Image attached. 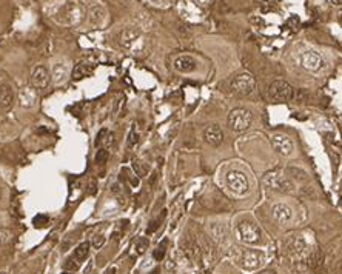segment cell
<instances>
[{"mask_svg":"<svg viewBox=\"0 0 342 274\" xmlns=\"http://www.w3.org/2000/svg\"><path fill=\"white\" fill-rule=\"evenodd\" d=\"M227 122H228L230 130L236 131V133H243V131H247L250 126H251V123H253V114L247 108H234L228 114Z\"/></svg>","mask_w":342,"mask_h":274,"instance_id":"obj_1","label":"cell"},{"mask_svg":"<svg viewBox=\"0 0 342 274\" xmlns=\"http://www.w3.org/2000/svg\"><path fill=\"white\" fill-rule=\"evenodd\" d=\"M256 88V82H255V77L248 73H241L238 74L230 83V91L238 96V97H245L250 96Z\"/></svg>","mask_w":342,"mask_h":274,"instance_id":"obj_2","label":"cell"},{"mask_svg":"<svg viewBox=\"0 0 342 274\" xmlns=\"http://www.w3.org/2000/svg\"><path fill=\"white\" fill-rule=\"evenodd\" d=\"M227 187L236 196H245L250 193V182L245 173L239 170H230L227 173Z\"/></svg>","mask_w":342,"mask_h":274,"instance_id":"obj_3","label":"cell"},{"mask_svg":"<svg viewBox=\"0 0 342 274\" xmlns=\"http://www.w3.org/2000/svg\"><path fill=\"white\" fill-rule=\"evenodd\" d=\"M268 96L273 102H288L295 97V90L285 80H276L270 85Z\"/></svg>","mask_w":342,"mask_h":274,"instance_id":"obj_4","label":"cell"},{"mask_svg":"<svg viewBox=\"0 0 342 274\" xmlns=\"http://www.w3.org/2000/svg\"><path fill=\"white\" fill-rule=\"evenodd\" d=\"M239 236L243 242L250 243V245H259V243L262 242V239H261L262 234H261L259 227L253 222H248V220H242L239 223Z\"/></svg>","mask_w":342,"mask_h":274,"instance_id":"obj_5","label":"cell"},{"mask_svg":"<svg viewBox=\"0 0 342 274\" xmlns=\"http://www.w3.org/2000/svg\"><path fill=\"white\" fill-rule=\"evenodd\" d=\"M263 185H265L267 188H270L273 191H279V193L295 191V185L281 174H273V173L267 174L265 177H263Z\"/></svg>","mask_w":342,"mask_h":274,"instance_id":"obj_6","label":"cell"},{"mask_svg":"<svg viewBox=\"0 0 342 274\" xmlns=\"http://www.w3.org/2000/svg\"><path fill=\"white\" fill-rule=\"evenodd\" d=\"M263 260H265V254H263L262 251L247 250V251H243V254H242L241 265H242L243 270L253 271V270H258L263 263Z\"/></svg>","mask_w":342,"mask_h":274,"instance_id":"obj_7","label":"cell"},{"mask_svg":"<svg viewBox=\"0 0 342 274\" xmlns=\"http://www.w3.org/2000/svg\"><path fill=\"white\" fill-rule=\"evenodd\" d=\"M271 145L278 154L285 156V157L290 156L293 153V150H295V143H293V140L287 134H282V133H276V134L271 136Z\"/></svg>","mask_w":342,"mask_h":274,"instance_id":"obj_8","label":"cell"},{"mask_svg":"<svg viewBox=\"0 0 342 274\" xmlns=\"http://www.w3.org/2000/svg\"><path fill=\"white\" fill-rule=\"evenodd\" d=\"M301 65L307 71H318L322 66V59L316 51H307L301 56Z\"/></svg>","mask_w":342,"mask_h":274,"instance_id":"obj_9","label":"cell"},{"mask_svg":"<svg viewBox=\"0 0 342 274\" xmlns=\"http://www.w3.org/2000/svg\"><path fill=\"white\" fill-rule=\"evenodd\" d=\"M203 140L211 146H219L223 140V133L218 125H208L203 130Z\"/></svg>","mask_w":342,"mask_h":274,"instance_id":"obj_10","label":"cell"},{"mask_svg":"<svg viewBox=\"0 0 342 274\" xmlns=\"http://www.w3.org/2000/svg\"><path fill=\"white\" fill-rule=\"evenodd\" d=\"M48 82H50V73L45 66H37L34 68V71L31 74V85L33 88H37V90H42V88H46Z\"/></svg>","mask_w":342,"mask_h":274,"instance_id":"obj_11","label":"cell"},{"mask_svg":"<svg viewBox=\"0 0 342 274\" xmlns=\"http://www.w3.org/2000/svg\"><path fill=\"white\" fill-rule=\"evenodd\" d=\"M271 216L278 223H288L293 219V211L285 203H276L271 210Z\"/></svg>","mask_w":342,"mask_h":274,"instance_id":"obj_12","label":"cell"},{"mask_svg":"<svg viewBox=\"0 0 342 274\" xmlns=\"http://www.w3.org/2000/svg\"><path fill=\"white\" fill-rule=\"evenodd\" d=\"M196 66H198L196 59L191 56H179L174 60V68L179 73H191L196 70Z\"/></svg>","mask_w":342,"mask_h":274,"instance_id":"obj_13","label":"cell"},{"mask_svg":"<svg viewBox=\"0 0 342 274\" xmlns=\"http://www.w3.org/2000/svg\"><path fill=\"white\" fill-rule=\"evenodd\" d=\"M141 39V33L138 31V29L134 28H126L123 29V31L121 33L119 36V40H121V45L123 48H126V50H130V48H133V45L138 42Z\"/></svg>","mask_w":342,"mask_h":274,"instance_id":"obj_14","label":"cell"},{"mask_svg":"<svg viewBox=\"0 0 342 274\" xmlns=\"http://www.w3.org/2000/svg\"><path fill=\"white\" fill-rule=\"evenodd\" d=\"M14 102V93L11 86L2 83L0 85V108H9Z\"/></svg>","mask_w":342,"mask_h":274,"instance_id":"obj_15","label":"cell"},{"mask_svg":"<svg viewBox=\"0 0 342 274\" xmlns=\"http://www.w3.org/2000/svg\"><path fill=\"white\" fill-rule=\"evenodd\" d=\"M88 256H90V243L88 242H82L80 245H77L76 250H74V254H73V257L82 263L88 259Z\"/></svg>","mask_w":342,"mask_h":274,"instance_id":"obj_16","label":"cell"},{"mask_svg":"<svg viewBox=\"0 0 342 274\" xmlns=\"http://www.w3.org/2000/svg\"><path fill=\"white\" fill-rule=\"evenodd\" d=\"M93 71V66L91 65H88V63H79L76 68H74V71H73V79L74 80H80L83 79V77L86 76H90Z\"/></svg>","mask_w":342,"mask_h":274,"instance_id":"obj_17","label":"cell"},{"mask_svg":"<svg viewBox=\"0 0 342 274\" xmlns=\"http://www.w3.org/2000/svg\"><path fill=\"white\" fill-rule=\"evenodd\" d=\"M36 102V94L33 90H29V88H23L22 93H20V105L23 106V108H29V106H33Z\"/></svg>","mask_w":342,"mask_h":274,"instance_id":"obj_18","label":"cell"},{"mask_svg":"<svg viewBox=\"0 0 342 274\" xmlns=\"http://www.w3.org/2000/svg\"><path fill=\"white\" fill-rule=\"evenodd\" d=\"M103 20H105V11H103V9L99 8V6L93 8L90 11V22L94 26H99V25L103 23Z\"/></svg>","mask_w":342,"mask_h":274,"instance_id":"obj_19","label":"cell"},{"mask_svg":"<svg viewBox=\"0 0 342 274\" xmlns=\"http://www.w3.org/2000/svg\"><path fill=\"white\" fill-rule=\"evenodd\" d=\"M65 76H66V66L62 65V63H56L54 68H53V77H54V82L59 83V82H62L65 79Z\"/></svg>","mask_w":342,"mask_h":274,"instance_id":"obj_20","label":"cell"},{"mask_svg":"<svg viewBox=\"0 0 342 274\" xmlns=\"http://www.w3.org/2000/svg\"><path fill=\"white\" fill-rule=\"evenodd\" d=\"M165 216H167V211H162V214H161V216H159L158 219H154V220H151V222H150V227H148V228H146V233H148V234H153V233H154L156 230H158V228L161 227V223L163 222Z\"/></svg>","mask_w":342,"mask_h":274,"instance_id":"obj_21","label":"cell"},{"mask_svg":"<svg viewBox=\"0 0 342 274\" xmlns=\"http://www.w3.org/2000/svg\"><path fill=\"white\" fill-rule=\"evenodd\" d=\"M167 245H168V240H162V242H161V245L154 250L153 257H154L156 260H162V259H163L165 251H167Z\"/></svg>","mask_w":342,"mask_h":274,"instance_id":"obj_22","label":"cell"},{"mask_svg":"<svg viewBox=\"0 0 342 274\" xmlns=\"http://www.w3.org/2000/svg\"><path fill=\"white\" fill-rule=\"evenodd\" d=\"M13 240V233L8 228H0V247L8 245Z\"/></svg>","mask_w":342,"mask_h":274,"instance_id":"obj_23","label":"cell"},{"mask_svg":"<svg viewBox=\"0 0 342 274\" xmlns=\"http://www.w3.org/2000/svg\"><path fill=\"white\" fill-rule=\"evenodd\" d=\"M133 170L136 171V174H138L139 177H145V176L148 174V166L143 165V163L139 162V160H136V162L133 163Z\"/></svg>","mask_w":342,"mask_h":274,"instance_id":"obj_24","label":"cell"},{"mask_svg":"<svg viewBox=\"0 0 342 274\" xmlns=\"http://www.w3.org/2000/svg\"><path fill=\"white\" fill-rule=\"evenodd\" d=\"M79 267H80V263L79 262H77L73 256L71 257H68L66 260H65V263H63V270L65 271H77V270H79Z\"/></svg>","mask_w":342,"mask_h":274,"instance_id":"obj_25","label":"cell"},{"mask_svg":"<svg viewBox=\"0 0 342 274\" xmlns=\"http://www.w3.org/2000/svg\"><path fill=\"white\" fill-rule=\"evenodd\" d=\"M322 260H324V257H322V253H315V254H311L310 259H308V265L311 268H318L322 265Z\"/></svg>","mask_w":342,"mask_h":274,"instance_id":"obj_26","label":"cell"},{"mask_svg":"<svg viewBox=\"0 0 342 274\" xmlns=\"http://www.w3.org/2000/svg\"><path fill=\"white\" fill-rule=\"evenodd\" d=\"M106 160H108V150H105V148H101L99 151H97L96 154V163L102 166L106 163Z\"/></svg>","mask_w":342,"mask_h":274,"instance_id":"obj_27","label":"cell"},{"mask_svg":"<svg viewBox=\"0 0 342 274\" xmlns=\"http://www.w3.org/2000/svg\"><path fill=\"white\" fill-rule=\"evenodd\" d=\"M48 216H45V214H37V216L33 219V223H34V227L36 228H43L48 225Z\"/></svg>","mask_w":342,"mask_h":274,"instance_id":"obj_28","label":"cell"},{"mask_svg":"<svg viewBox=\"0 0 342 274\" xmlns=\"http://www.w3.org/2000/svg\"><path fill=\"white\" fill-rule=\"evenodd\" d=\"M148 245H150V242L146 237H141L138 240V243H136V251H138V254H143L146 250H148Z\"/></svg>","mask_w":342,"mask_h":274,"instance_id":"obj_29","label":"cell"},{"mask_svg":"<svg viewBox=\"0 0 342 274\" xmlns=\"http://www.w3.org/2000/svg\"><path fill=\"white\" fill-rule=\"evenodd\" d=\"M290 174H296V176H293V177H296V179H299V180H307V173L302 171V170L290 168Z\"/></svg>","mask_w":342,"mask_h":274,"instance_id":"obj_30","label":"cell"},{"mask_svg":"<svg viewBox=\"0 0 342 274\" xmlns=\"http://www.w3.org/2000/svg\"><path fill=\"white\" fill-rule=\"evenodd\" d=\"M138 142H139V136H138V133H136V128H133L130 131V136H128V146L131 148V146H134Z\"/></svg>","mask_w":342,"mask_h":274,"instance_id":"obj_31","label":"cell"},{"mask_svg":"<svg viewBox=\"0 0 342 274\" xmlns=\"http://www.w3.org/2000/svg\"><path fill=\"white\" fill-rule=\"evenodd\" d=\"M103 243H105V237L102 236V234H97V236H94V239H93V247H94L96 250L102 248Z\"/></svg>","mask_w":342,"mask_h":274,"instance_id":"obj_32","label":"cell"},{"mask_svg":"<svg viewBox=\"0 0 342 274\" xmlns=\"http://www.w3.org/2000/svg\"><path fill=\"white\" fill-rule=\"evenodd\" d=\"M299 23H301V20H299L298 16H291V17L288 19V22H287L288 28H291V29H298V28H299Z\"/></svg>","mask_w":342,"mask_h":274,"instance_id":"obj_33","label":"cell"},{"mask_svg":"<svg viewBox=\"0 0 342 274\" xmlns=\"http://www.w3.org/2000/svg\"><path fill=\"white\" fill-rule=\"evenodd\" d=\"M106 133H108V130H102L99 134H97V140H96V146H99L101 143H103V139H105V136Z\"/></svg>","mask_w":342,"mask_h":274,"instance_id":"obj_34","label":"cell"},{"mask_svg":"<svg viewBox=\"0 0 342 274\" xmlns=\"http://www.w3.org/2000/svg\"><path fill=\"white\" fill-rule=\"evenodd\" d=\"M331 3H333V5H342V0H331Z\"/></svg>","mask_w":342,"mask_h":274,"instance_id":"obj_35","label":"cell"},{"mask_svg":"<svg viewBox=\"0 0 342 274\" xmlns=\"http://www.w3.org/2000/svg\"><path fill=\"white\" fill-rule=\"evenodd\" d=\"M258 274H275V273L270 271V270H267V271H261V273H258Z\"/></svg>","mask_w":342,"mask_h":274,"instance_id":"obj_36","label":"cell"},{"mask_svg":"<svg viewBox=\"0 0 342 274\" xmlns=\"http://www.w3.org/2000/svg\"><path fill=\"white\" fill-rule=\"evenodd\" d=\"M159 273H161V270H159V268H156V270H153L150 274H159Z\"/></svg>","mask_w":342,"mask_h":274,"instance_id":"obj_37","label":"cell"},{"mask_svg":"<svg viewBox=\"0 0 342 274\" xmlns=\"http://www.w3.org/2000/svg\"><path fill=\"white\" fill-rule=\"evenodd\" d=\"M0 200H2V188H0Z\"/></svg>","mask_w":342,"mask_h":274,"instance_id":"obj_38","label":"cell"},{"mask_svg":"<svg viewBox=\"0 0 342 274\" xmlns=\"http://www.w3.org/2000/svg\"><path fill=\"white\" fill-rule=\"evenodd\" d=\"M62 274H74V273H66V271H65V273H62Z\"/></svg>","mask_w":342,"mask_h":274,"instance_id":"obj_39","label":"cell"},{"mask_svg":"<svg viewBox=\"0 0 342 274\" xmlns=\"http://www.w3.org/2000/svg\"><path fill=\"white\" fill-rule=\"evenodd\" d=\"M0 274H6V273H0Z\"/></svg>","mask_w":342,"mask_h":274,"instance_id":"obj_40","label":"cell"},{"mask_svg":"<svg viewBox=\"0 0 342 274\" xmlns=\"http://www.w3.org/2000/svg\"><path fill=\"white\" fill-rule=\"evenodd\" d=\"M341 20H342V17H341Z\"/></svg>","mask_w":342,"mask_h":274,"instance_id":"obj_41","label":"cell"}]
</instances>
